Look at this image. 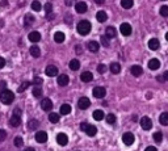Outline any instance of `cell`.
I'll use <instances>...</instances> for the list:
<instances>
[{"label":"cell","instance_id":"8992f818","mask_svg":"<svg viewBox=\"0 0 168 151\" xmlns=\"http://www.w3.org/2000/svg\"><path fill=\"white\" fill-rule=\"evenodd\" d=\"M120 32H121V34H123L125 37H129V36L131 34V25L127 24V22H123V24H121Z\"/></svg>","mask_w":168,"mask_h":151},{"label":"cell","instance_id":"9f6ffc18","mask_svg":"<svg viewBox=\"0 0 168 151\" xmlns=\"http://www.w3.org/2000/svg\"><path fill=\"white\" fill-rule=\"evenodd\" d=\"M1 7H5V6H8V0H1Z\"/></svg>","mask_w":168,"mask_h":151},{"label":"cell","instance_id":"4dcf8cb0","mask_svg":"<svg viewBox=\"0 0 168 151\" xmlns=\"http://www.w3.org/2000/svg\"><path fill=\"white\" fill-rule=\"evenodd\" d=\"M133 6H134V1H133V0H121V7H122V8L130 9Z\"/></svg>","mask_w":168,"mask_h":151},{"label":"cell","instance_id":"3957f363","mask_svg":"<svg viewBox=\"0 0 168 151\" xmlns=\"http://www.w3.org/2000/svg\"><path fill=\"white\" fill-rule=\"evenodd\" d=\"M92 95L96 99H102L106 95V89H105L104 87H94L93 91H92Z\"/></svg>","mask_w":168,"mask_h":151},{"label":"cell","instance_id":"484cf974","mask_svg":"<svg viewBox=\"0 0 168 151\" xmlns=\"http://www.w3.org/2000/svg\"><path fill=\"white\" fill-rule=\"evenodd\" d=\"M29 51H30V55L34 57V58H38V57L41 55V50H39V48H38L37 45H33V46H32Z\"/></svg>","mask_w":168,"mask_h":151},{"label":"cell","instance_id":"d590c367","mask_svg":"<svg viewBox=\"0 0 168 151\" xmlns=\"http://www.w3.org/2000/svg\"><path fill=\"white\" fill-rule=\"evenodd\" d=\"M41 8H42V6L38 0H34L33 3H32V9H33V11L38 12V11H41Z\"/></svg>","mask_w":168,"mask_h":151},{"label":"cell","instance_id":"816d5d0a","mask_svg":"<svg viewBox=\"0 0 168 151\" xmlns=\"http://www.w3.org/2000/svg\"><path fill=\"white\" fill-rule=\"evenodd\" d=\"M64 3H66V6H67V7H71L74 4V0H64Z\"/></svg>","mask_w":168,"mask_h":151},{"label":"cell","instance_id":"603a6c76","mask_svg":"<svg viewBox=\"0 0 168 151\" xmlns=\"http://www.w3.org/2000/svg\"><path fill=\"white\" fill-rule=\"evenodd\" d=\"M116 34H117V30H116V28L108 27L106 29H105V36H106L108 38H114Z\"/></svg>","mask_w":168,"mask_h":151},{"label":"cell","instance_id":"680465c9","mask_svg":"<svg viewBox=\"0 0 168 151\" xmlns=\"http://www.w3.org/2000/svg\"><path fill=\"white\" fill-rule=\"evenodd\" d=\"M24 151H36V150H34L33 147H28V148H26V150H24Z\"/></svg>","mask_w":168,"mask_h":151},{"label":"cell","instance_id":"ee69618b","mask_svg":"<svg viewBox=\"0 0 168 151\" xmlns=\"http://www.w3.org/2000/svg\"><path fill=\"white\" fill-rule=\"evenodd\" d=\"M45 11H46V15L51 13V12H52V6H51V4H50V3L45 4Z\"/></svg>","mask_w":168,"mask_h":151},{"label":"cell","instance_id":"5bb4252c","mask_svg":"<svg viewBox=\"0 0 168 151\" xmlns=\"http://www.w3.org/2000/svg\"><path fill=\"white\" fill-rule=\"evenodd\" d=\"M28 38L30 42L36 43V42H38V41H41V34H39V32H30L28 36Z\"/></svg>","mask_w":168,"mask_h":151},{"label":"cell","instance_id":"5b68a950","mask_svg":"<svg viewBox=\"0 0 168 151\" xmlns=\"http://www.w3.org/2000/svg\"><path fill=\"white\" fill-rule=\"evenodd\" d=\"M89 105H91V101H89L88 97H80V99H79L78 106L81 109V110H85V109H88Z\"/></svg>","mask_w":168,"mask_h":151},{"label":"cell","instance_id":"ac0fdd59","mask_svg":"<svg viewBox=\"0 0 168 151\" xmlns=\"http://www.w3.org/2000/svg\"><path fill=\"white\" fill-rule=\"evenodd\" d=\"M148 48L151 49V50H158V49L160 48V42L158 38H151V40L148 41Z\"/></svg>","mask_w":168,"mask_h":151},{"label":"cell","instance_id":"11a10c76","mask_svg":"<svg viewBox=\"0 0 168 151\" xmlns=\"http://www.w3.org/2000/svg\"><path fill=\"white\" fill-rule=\"evenodd\" d=\"M94 3H96V4H100V6H101V4L105 3V0H94Z\"/></svg>","mask_w":168,"mask_h":151},{"label":"cell","instance_id":"4316f807","mask_svg":"<svg viewBox=\"0 0 168 151\" xmlns=\"http://www.w3.org/2000/svg\"><path fill=\"white\" fill-rule=\"evenodd\" d=\"M109 69H110V72H112V74H120V71H121V66H120V63H116V62L110 63Z\"/></svg>","mask_w":168,"mask_h":151},{"label":"cell","instance_id":"8fae6325","mask_svg":"<svg viewBox=\"0 0 168 151\" xmlns=\"http://www.w3.org/2000/svg\"><path fill=\"white\" fill-rule=\"evenodd\" d=\"M45 74L47 75V76H57L58 75V69L57 66H52V64H50V66L46 67V70H45Z\"/></svg>","mask_w":168,"mask_h":151},{"label":"cell","instance_id":"ba28073f","mask_svg":"<svg viewBox=\"0 0 168 151\" xmlns=\"http://www.w3.org/2000/svg\"><path fill=\"white\" fill-rule=\"evenodd\" d=\"M87 9H88V6H87V3H84V1H79V3L75 4V11L78 12V13H85Z\"/></svg>","mask_w":168,"mask_h":151},{"label":"cell","instance_id":"9c48e42d","mask_svg":"<svg viewBox=\"0 0 168 151\" xmlns=\"http://www.w3.org/2000/svg\"><path fill=\"white\" fill-rule=\"evenodd\" d=\"M57 142H58V145H60V146H66L68 143L67 134H64V133H59V134L57 135Z\"/></svg>","mask_w":168,"mask_h":151},{"label":"cell","instance_id":"7c38bea8","mask_svg":"<svg viewBox=\"0 0 168 151\" xmlns=\"http://www.w3.org/2000/svg\"><path fill=\"white\" fill-rule=\"evenodd\" d=\"M36 141L38 143H45L47 141V133L46 131H37L36 133Z\"/></svg>","mask_w":168,"mask_h":151},{"label":"cell","instance_id":"74e56055","mask_svg":"<svg viewBox=\"0 0 168 151\" xmlns=\"http://www.w3.org/2000/svg\"><path fill=\"white\" fill-rule=\"evenodd\" d=\"M105 120H106V122H108V124L113 125V124H114V122H116V116H114V114H113V113H109L106 117H105Z\"/></svg>","mask_w":168,"mask_h":151},{"label":"cell","instance_id":"7a4b0ae2","mask_svg":"<svg viewBox=\"0 0 168 151\" xmlns=\"http://www.w3.org/2000/svg\"><path fill=\"white\" fill-rule=\"evenodd\" d=\"M13 100H15V93L12 92V91L9 89H4L0 92V101H1L3 104H10L13 103Z\"/></svg>","mask_w":168,"mask_h":151},{"label":"cell","instance_id":"2e32d148","mask_svg":"<svg viewBox=\"0 0 168 151\" xmlns=\"http://www.w3.org/2000/svg\"><path fill=\"white\" fill-rule=\"evenodd\" d=\"M148 67H150V70L155 71V70H158V69L160 67V61H159V59H156V58L150 59V62H148Z\"/></svg>","mask_w":168,"mask_h":151},{"label":"cell","instance_id":"7bdbcfd3","mask_svg":"<svg viewBox=\"0 0 168 151\" xmlns=\"http://www.w3.org/2000/svg\"><path fill=\"white\" fill-rule=\"evenodd\" d=\"M97 71H99L100 74H105V72H106V66H105L104 63H100L99 66H97Z\"/></svg>","mask_w":168,"mask_h":151},{"label":"cell","instance_id":"f5cc1de1","mask_svg":"<svg viewBox=\"0 0 168 151\" xmlns=\"http://www.w3.org/2000/svg\"><path fill=\"white\" fill-rule=\"evenodd\" d=\"M144 151H158V150H156V147H154V146H148Z\"/></svg>","mask_w":168,"mask_h":151},{"label":"cell","instance_id":"bcb514c9","mask_svg":"<svg viewBox=\"0 0 168 151\" xmlns=\"http://www.w3.org/2000/svg\"><path fill=\"white\" fill-rule=\"evenodd\" d=\"M33 84H36V85L42 84V79H41L39 76H34V79H33Z\"/></svg>","mask_w":168,"mask_h":151},{"label":"cell","instance_id":"60d3db41","mask_svg":"<svg viewBox=\"0 0 168 151\" xmlns=\"http://www.w3.org/2000/svg\"><path fill=\"white\" fill-rule=\"evenodd\" d=\"M13 143H15L16 147H21V146L24 145V141H22V138H21V137H16L15 141H13Z\"/></svg>","mask_w":168,"mask_h":151},{"label":"cell","instance_id":"f1b7e54d","mask_svg":"<svg viewBox=\"0 0 168 151\" xmlns=\"http://www.w3.org/2000/svg\"><path fill=\"white\" fill-rule=\"evenodd\" d=\"M159 122L164 126H168V112H164V113L160 114L159 117Z\"/></svg>","mask_w":168,"mask_h":151},{"label":"cell","instance_id":"f6af8a7d","mask_svg":"<svg viewBox=\"0 0 168 151\" xmlns=\"http://www.w3.org/2000/svg\"><path fill=\"white\" fill-rule=\"evenodd\" d=\"M5 138H7V131L3 130V129H0V142L5 141Z\"/></svg>","mask_w":168,"mask_h":151},{"label":"cell","instance_id":"8d00e7d4","mask_svg":"<svg viewBox=\"0 0 168 151\" xmlns=\"http://www.w3.org/2000/svg\"><path fill=\"white\" fill-rule=\"evenodd\" d=\"M154 141L156 143H162V141H163V134L160 131H156V133H154Z\"/></svg>","mask_w":168,"mask_h":151},{"label":"cell","instance_id":"7dc6e473","mask_svg":"<svg viewBox=\"0 0 168 151\" xmlns=\"http://www.w3.org/2000/svg\"><path fill=\"white\" fill-rule=\"evenodd\" d=\"M89 124H87V122H81L80 124V129L83 130V131H85V129H87V126H88Z\"/></svg>","mask_w":168,"mask_h":151},{"label":"cell","instance_id":"44dd1931","mask_svg":"<svg viewBox=\"0 0 168 151\" xmlns=\"http://www.w3.org/2000/svg\"><path fill=\"white\" fill-rule=\"evenodd\" d=\"M34 21H36V17H34L32 13H28L25 16V19H24V24H25V27H30V25H33Z\"/></svg>","mask_w":168,"mask_h":151},{"label":"cell","instance_id":"277c9868","mask_svg":"<svg viewBox=\"0 0 168 151\" xmlns=\"http://www.w3.org/2000/svg\"><path fill=\"white\" fill-rule=\"evenodd\" d=\"M141 126H142V129H143V130H150L152 127L151 118H148L147 116L142 117V118H141Z\"/></svg>","mask_w":168,"mask_h":151},{"label":"cell","instance_id":"836d02e7","mask_svg":"<svg viewBox=\"0 0 168 151\" xmlns=\"http://www.w3.org/2000/svg\"><path fill=\"white\" fill-rule=\"evenodd\" d=\"M33 96L34 97H41L42 96V88L39 87V85H36V87L33 88Z\"/></svg>","mask_w":168,"mask_h":151},{"label":"cell","instance_id":"e575fe53","mask_svg":"<svg viewBox=\"0 0 168 151\" xmlns=\"http://www.w3.org/2000/svg\"><path fill=\"white\" fill-rule=\"evenodd\" d=\"M49 120H50V122H52V124H57V122H59V114L58 113H50Z\"/></svg>","mask_w":168,"mask_h":151},{"label":"cell","instance_id":"91938a15","mask_svg":"<svg viewBox=\"0 0 168 151\" xmlns=\"http://www.w3.org/2000/svg\"><path fill=\"white\" fill-rule=\"evenodd\" d=\"M165 40H167V41H168V32H167V33H165Z\"/></svg>","mask_w":168,"mask_h":151},{"label":"cell","instance_id":"52a82bcc","mask_svg":"<svg viewBox=\"0 0 168 151\" xmlns=\"http://www.w3.org/2000/svg\"><path fill=\"white\" fill-rule=\"evenodd\" d=\"M134 134L133 133H125V134L122 135V142L125 143L126 146H131L134 143Z\"/></svg>","mask_w":168,"mask_h":151},{"label":"cell","instance_id":"b9f144b4","mask_svg":"<svg viewBox=\"0 0 168 151\" xmlns=\"http://www.w3.org/2000/svg\"><path fill=\"white\" fill-rule=\"evenodd\" d=\"M29 85H30V82H24L22 84H21L20 87H18V89H17V91H18L20 93H21V92H24V91H25L26 88L29 87Z\"/></svg>","mask_w":168,"mask_h":151},{"label":"cell","instance_id":"ab89813d","mask_svg":"<svg viewBox=\"0 0 168 151\" xmlns=\"http://www.w3.org/2000/svg\"><path fill=\"white\" fill-rule=\"evenodd\" d=\"M101 45H102V46H105V48H109V46H110L109 38H108L106 36H102V37H101Z\"/></svg>","mask_w":168,"mask_h":151},{"label":"cell","instance_id":"f35d334b","mask_svg":"<svg viewBox=\"0 0 168 151\" xmlns=\"http://www.w3.org/2000/svg\"><path fill=\"white\" fill-rule=\"evenodd\" d=\"M160 15H162L163 17H168V6L160 7Z\"/></svg>","mask_w":168,"mask_h":151},{"label":"cell","instance_id":"d6986e66","mask_svg":"<svg viewBox=\"0 0 168 151\" xmlns=\"http://www.w3.org/2000/svg\"><path fill=\"white\" fill-rule=\"evenodd\" d=\"M68 82H70V79H68V76L66 74H62L58 76V84L60 85V87H64V85L68 84Z\"/></svg>","mask_w":168,"mask_h":151},{"label":"cell","instance_id":"e0dca14e","mask_svg":"<svg viewBox=\"0 0 168 151\" xmlns=\"http://www.w3.org/2000/svg\"><path fill=\"white\" fill-rule=\"evenodd\" d=\"M20 124H21V116H15V114H13L9 120V125L13 127H17V126H20Z\"/></svg>","mask_w":168,"mask_h":151},{"label":"cell","instance_id":"db71d44e","mask_svg":"<svg viewBox=\"0 0 168 151\" xmlns=\"http://www.w3.org/2000/svg\"><path fill=\"white\" fill-rule=\"evenodd\" d=\"M46 17H47V20H51V19H54V13H49V15H46Z\"/></svg>","mask_w":168,"mask_h":151},{"label":"cell","instance_id":"7402d4cb","mask_svg":"<svg viewBox=\"0 0 168 151\" xmlns=\"http://www.w3.org/2000/svg\"><path fill=\"white\" fill-rule=\"evenodd\" d=\"M96 19H97V21H99V22H105L108 20L106 12H105V11H99L96 13Z\"/></svg>","mask_w":168,"mask_h":151},{"label":"cell","instance_id":"d4e9b609","mask_svg":"<svg viewBox=\"0 0 168 151\" xmlns=\"http://www.w3.org/2000/svg\"><path fill=\"white\" fill-rule=\"evenodd\" d=\"M64 40H66V36H64V33H63V32H57L54 34V41L57 43H62Z\"/></svg>","mask_w":168,"mask_h":151},{"label":"cell","instance_id":"30bf717a","mask_svg":"<svg viewBox=\"0 0 168 151\" xmlns=\"http://www.w3.org/2000/svg\"><path fill=\"white\" fill-rule=\"evenodd\" d=\"M41 108L43 109V110H46V112H49V110H51L52 109V101L50 100V99H43V100L41 101Z\"/></svg>","mask_w":168,"mask_h":151},{"label":"cell","instance_id":"ffe728a7","mask_svg":"<svg viewBox=\"0 0 168 151\" xmlns=\"http://www.w3.org/2000/svg\"><path fill=\"white\" fill-rule=\"evenodd\" d=\"M131 74L134 75V76H141L142 74H143V69H142L141 66H138V64H134V66H131Z\"/></svg>","mask_w":168,"mask_h":151},{"label":"cell","instance_id":"f907efd6","mask_svg":"<svg viewBox=\"0 0 168 151\" xmlns=\"http://www.w3.org/2000/svg\"><path fill=\"white\" fill-rule=\"evenodd\" d=\"M13 114H15V116H21V110L18 108H16L15 110H13Z\"/></svg>","mask_w":168,"mask_h":151},{"label":"cell","instance_id":"83f0119b","mask_svg":"<svg viewBox=\"0 0 168 151\" xmlns=\"http://www.w3.org/2000/svg\"><path fill=\"white\" fill-rule=\"evenodd\" d=\"M92 117H93L96 121H101L102 118H104V112L101 110V109H97V110H94L93 112V114H92Z\"/></svg>","mask_w":168,"mask_h":151},{"label":"cell","instance_id":"d6a6232c","mask_svg":"<svg viewBox=\"0 0 168 151\" xmlns=\"http://www.w3.org/2000/svg\"><path fill=\"white\" fill-rule=\"evenodd\" d=\"M38 126H39V122L37 121V120H30V121L28 122L29 130H36V129H38Z\"/></svg>","mask_w":168,"mask_h":151},{"label":"cell","instance_id":"4fadbf2b","mask_svg":"<svg viewBox=\"0 0 168 151\" xmlns=\"http://www.w3.org/2000/svg\"><path fill=\"white\" fill-rule=\"evenodd\" d=\"M87 48H88V50L92 51V53H97L100 49V45H99V42H96V41H89Z\"/></svg>","mask_w":168,"mask_h":151},{"label":"cell","instance_id":"1f68e13d","mask_svg":"<svg viewBox=\"0 0 168 151\" xmlns=\"http://www.w3.org/2000/svg\"><path fill=\"white\" fill-rule=\"evenodd\" d=\"M70 69L72 70V71H78V70L80 69V62H79L78 59H72V61L70 62Z\"/></svg>","mask_w":168,"mask_h":151},{"label":"cell","instance_id":"f546056e","mask_svg":"<svg viewBox=\"0 0 168 151\" xmlns=\"http://www.w3.org/2000/svg\"><path fill=\"white\" fill-rule=\"evenodd\" d=\"M60 114H63V116H66V114H70L71 113V105H68V104H63L62 106H60Z\"/></svg>","mask_w":168,"mask_h":151},{"label":"cell","instance_id":"c3c4849f","mask_svg":"<svg viewBox=\"0 0 168 151\" xmlns=\"http://www.w3.org/2000/svg\"><path fill=\"white\" fill-rule=\"evenodd\" d=\"M7 87V83L4 82V80H1V82H0V89L1 91H4V88Z\"/></svg>","mask_w":168,"mask_h":151},{"label":"cell","instance_id":"9a60e30c","mask_svg":"<svg viewBox=\"0 0 168 151\" xmlns=\"http://www.w3.org/2000/svg\"><path fill=\"white\" fill-rule=\"evenodd\" d=\"M80 79H81V82H84V83H89V82H92V79H93V74L89 71H85L80 75Z\"/></svg>","mask_w":168,"mask_h":151},{"label":"cell","instance_id":"cb8c5ba5","mask_svg":"<svg viewBox=\"0 0 168 151\" xmlns=\"http://www.w3.org/2000/svg\"><path fill=\"white\" fill-rule=\"evenodd\" d=\"M85 133H87V135H89V137H94L97 133V127L94 126V125H88L85 129Z\"/></svg>","mask_w":168,"mask_h":151},{"label":"cell","instance_id":"681fc988","mask_svg":"<svg viewBox=\"0 0 168 151\" xmlns=\"http://www.w3.org/2000/svg\"><path fill=\"white\" fill-rule=\"evenodd\" d=\"M4 66H5V59L3 57H0V69H3Z\"/></svg>","mask_w":168,"mask_h":151},{"label":"cell","instance_id":"6da1fadb","mask_svg":"<svg viewBox=\"0 0 168 151\" xmlns=\"http://www.w3.org/2000/svg\"><path fill=\"white\" fill-rule=\"evenodd\" d=\"M76 30H78V33L80 36H87L91 32V22L87 21V20H81V21H79Z\"/></svg>","mask_w":168,"mask_h":151},{"label":"cell","instance_id":"6f0895ef","mask_svg":"<svg viewBox=\"0 0 168 151\" xmlns=\"http://www.w3.org/2000/svg\"><path fill=\"white\" fill-rule=\"evenodd\" d=\"M163 78H164V80H168V70L164 72V74H163Z\"/></svg>","mask_w":168,"mask_h":151}]
</instances>
